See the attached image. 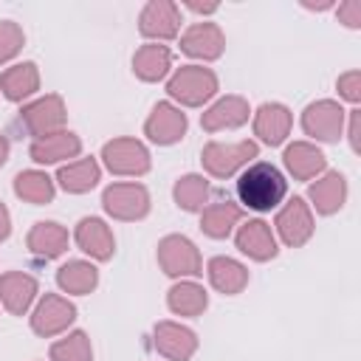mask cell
<instances>
[{
	"label": "cell",
	"mask_w": 361,
	"mask_h": 361,
	"mask_svg": "<svg viewBox=\"0 0 361 361\" xmlns=\"http://www.w3.org/2000/svg\"><path fill=\"white\" fill-rule=\"evenodd\" d=\"M347 138L353 152H361V110H350V127H347Z\"/></svg>",
	"instance_id": "37"
},
{
	"label": "cell",
	"mask_w": 361,
	"mask_h": 361,
	"mask_svg": "<svg viewBox=\"0 0 361 361\" xmlns=\"http://www.w3.org/2000/svg\"><path fill=\"white\" fill-rule=\"evenodd\" d=\"M152 344L169 361H189L197 350V336L178 322H158L152 333Z\"/></svg>",
	"instance_id": "13"
},
{
	"label": "cell",
	"mask_w": 361,
	"mask_h": 361,
	"mask_svg": "<svg viewBox=\"0 0 361 361\" xmlns=\"http://www.w3.org/2000/svg\"><path fill=\"white\" fill-rule=\"evenodd\" d=\"M51 361H93V347L87 333L73 330L51 344Z\"/></svg>",
	"instance_id": "33"
},
{
	"label": "cell",
	"mask_w": 361,
	"mask_h": 361,
	"mask_svg": "<svg viewBox=\"0 0 361 361\" xmlns=\"http://www.w3.org/2000/svg\"><path fill=\"white\" fill-rule=\"evenodd\" d=\"M54 180L39 172V169H25L14 178V195L25 203H34V206H45L54 200Z\"/></svg>",
	"instance_id": "31"
},
{
	"label": "cell",
	"mask_w": 361,
	"mask_h": 361,
	"mask_svg": "<svg viewBox=\"0 0 361 361\" xmlns=\"http://www.w3.org/2000/svg\"><path fill=\"white\" fill-rule=\"evenodd\" d=\"M344 107L333 99H319L313 104L305 107L302 113V130L316 138V141H324V144H333L341 138V130H344Z\"/></svg>",
	"instance_id": "8"
},
{
	"label": "cell",
	"mask_w": 361,
	"mask_h": 361,
	"mask_svg": "<svg viewBox=\"0 0 361 361\" xmlns=\"http://www.w3.org/2000/svg\"><path fill=\"white\" fill-rule=\"evenodd\" d=\"M178 28H180V11L172 0H149L138 14V31L147 39L155 42L172 39L178 37Z\"/></svg>",
	"instance_id": "11"
},
{
	"label": "cell",
	"mask_w": 361,
	"mask_h": 361,
	"mask_svg": "<svg viewBox=\"0 0 361 361\" xmlns=\"http://www.w3.org/2000/svg\"><path fill=\"white\" fill-rule=\"evenodd\" d=\"M226 48V37L220 31V25L214 23H195L183 31L180 37V51L195 56V59H217Z\"/></svg>",
	"instance_id": "15"
},
{
	"label": "cell",
	"mask_w": 361,
	"mask_h": 361,
	"mask_svg": "<svg viewBox=\"0 0 361 361\" xmlns=\"http://www.w3.org/2000/svg\"><path fill=\"white\" fill-rule=\"evenodd\" d=\"M172 68V51L161 42H147L133 54V73L141 82H158Z\"/></svg>",
	"instance_id": "24"
},
{
	"label": "cell",
	"mask_w": 361,
	"mask_h": 361,
	"mask_svg": "<svg viewBox=\"0 0 361 361\" xmlns=\"http://www.w3.org/2000/svg\"><path fill=\"white\" fill-rule=\"evenodd\" d=\"M73 237H76V245L85 254H90L93 259H99V262L110 259L113 251H116V237H113L110 226L104 220H99V217H82Z\"/></svg>",
	"instance_id": "18"
},
{
	"label": "cell",
	"mask_w": 361,
	"mask_h": 361,
	"mask_svg": "<svg viewBox=\"0 0 361 361\" xmlns=\"http://www.w3.org/2000/svg\"><path fill=\"white\" fill-rule=\"evenodd\" d=\"M65 118H68V113H65L62 96L48 93V96H42V99H34L31 104H25V107L17 113V127L25 130V133L37 141V138H45V135H51V133L65 130Z\"/></svg>",
	"instance_id": "3"
},
{
	"label": "cell",
	"mask_w": 361,
	"mask_h": 361,
	"mask_svg": "<svg viewBox=\"0 0 361 361\" xmlns=\"http://www.w3.org/2000/svg\"><path fill=\"white\" fill-rule=\"evenodd\" d=\"M102 161L113 175L138 178L149 172V149L138 138H113L102 147Z\"/></svg>",
	"instance_id": "6"
},
{
	"label": "cell",
	"mask_w": 361,
	"mask_h": 361,
	"mask_svg": "<svg viewBox=\"0 0 361 361\" xmlns=\"http://www.w3.org/2000/svg\"><path fill=\"white\" fill-rule=\"evenodd\" d=\"M166 93L183 107H200L217 93V76L203 65H183L166 82Z\"/></svg>",
	"instance_id": "2"
},
{
	"label": "cell",
	"mask_w": 361,
	"mask_h": 361,
	"mask_svg": "<svg viewBox=\"0 0 361 361\" xmlns=\"http://www.w3.org/2000/svg\"><path fill=\"white\" fill-rule=\"evenodd\" d=\"M209 195H212V186L203 175H183L172 189V197L183 212H203L209 203Z\"/></svg>",
	"instance_id": "32"
},
{
	"label": "cell",
	"mask_w": 361,
	"mask_h": 361,
	"mask_svg": "<svg viewBox=\"0 0 361 361\" xmlns=\"http://www.w3.org/2000/svg\"><path fill=\"white\" fill-rule=\"evenodd\" d=\"M186 8L195 11V14H212V11H217L214 3H206V6H200V3H186Z\"/></svg>",
	"instance_id": "39"
},
{
	"label": "cell",
	"mask_w": 361,
	"mask_h": 361,
	"mask_svg": "<svg viewBox=\"0 0 361 361\" xmlns=\"http://www.w3.org/2000/svg\"><path fill=\"white\" fill-rule=\"evenodd\" d=\"M79 149H82L79 135L71 133V130H59V133H51V135H45V138L31 141L28 155H31L37 164H59V161L76 158Z\"/></svg>",
	"instance_id": "21"
},
{
	"label": "cell",
	"mask_w": 361,
	"mask_h": 361,
	"mask_svg": "<svg viewBox=\"0 0 361 361\" xmlns=\"http://www.w3.org/2000/svg\"><path fill=\"white\" fill-rule=\"evenodd\" d=\"M158 265L166 276H197L203 274V259L195 243L183 234H166L158 243Z\"/></svg>",
	"instance_id": "4"
},
{
	"label": "cell",
	"mask_w": 361,
	"mask_h": 361,
	"mask_svg": "<svg viewBox=\"0 0 361 361\" xmlns=\"http://www.w3.org/2000/svg\"><path fill=\"white\" fill-rule=\"evenodd\" d=\"M336 87H338V93L347 99V102H361V71H347V73H341L338 79H336Z\"/></svg>",
	"instance_id": "35"
},
{
	"label": "cell",
	"mask_w": 361,
	"mask_h": 361,
	"mask_svg": "<svg viewBox=\"0 0 361 361\" xmlns=\"http://www.w3.org/2000/svg\"><path fill=\"white\" fill-rule=\"evenodd\" d=\"M307 195L319 214H336L347 200V178L341 172H324L316 183H310Z\"/></svg>",
	"instance_id": "23"
},
{
	"label": "cell",
	"mask_w": 361,
	"mask_h": 361,
	"mask_svg": "<svg viewBox=\"0 0 361 361\" xmlns=\"http://www.w3.org/2000/svg\"><path fill=\"white\" fill-rule=\"evenodd\" d=\"M288 192V180L285 175L274 166V164H251L248 169L240 172L237 178V197L245 209H254V212H271L282 203Z\"/></svg>",
	"instance_id": "1"
},
{
	"label": "cell",
	"mask_w": 361,
	"mask_h": 361,
	"mask_svg": "<svg viewBox=\"0 0 361 361\" xmlns=\"http://www.w3.org/2000/svg\"><path fill=\"white\" fill-rule=\"evenodd\" d=\"M251 158H257V144L254 141H237V144H223V141H209L200 152L203 169L214 178H231L240 166H245Z\"/></svg>",
	"instance_id": "7"
},
{
	"label": "cell",
	"mask_w": 361,
	"mask_h": 361,
	"mask_svg": "<svg viewBox=\"0 0 361 361\" xmlns=\"http://www.w3.org/2000/svg\"><path fill=\"white\" fill-rule=\"evenodd\" d=\"M25 245L39 259H56L68 251V228L54 223V220H39V223L31 226V231L25 237Z\"/></svg>",
	"instance_id": "20"
},
{
	"label": "cell",
	"mask_w": 361,
	"mask_h": 361,
	"mask_svg": "<svg viewBox=\"0 0 361 361\" xmlns=\"http://www.w3.org/2000/svg\"><path fill=\"white\" fill-rule=\"evenodd\" d=\"M274 226H276V234L282 237L285 245L299 248V245H305L313 237V212H310V206L302 197H290L279 209Z\"/></svg>",
	"instance_id": "10"
},
{
	"label": "cell",
	"mask_w": 361,
	"mask_h": 361,
	"mask_svg": "<svg viewBox=\"0 0 361 361\" xmlns=\"http://www.w3.org/2000/svg\"><path fill=\"white\" fill-rule=\"evenodd\" d=\"M73 319H76L73 302H68L59 293H45L31 313V330L42 338H51V336L65 333L73 324Z\"/></svg>",
	"instance_id": "9"
},
{
	"label": "cell",
	"mask_w": 361,
	"mask_h": 361,
	"mask_svg": "<svg viewBox=\"0 0 361 361\" xmlns=\"http://www.w3.org/2000/svg\"><path fill=\"white\" fill-rule=\"evenodd\" d=\"M0 90L8 102H23L39 90V71L34 62H17L0 73Z\"/></svg>",
	"instance_id": "25"
},
{
	"label": "cell",
	"mask_w": 361,
	"mask_h": 361,
	"mask_svg": "<svg viewBox=\"0 0 361 361\" xmlns=\"http://www.w3.org/2000/svg\"><path fill=\"white\" fill-rule=\"evenodd\" d=\"M102 206L113 220H141L149 214V192L147 186L130 183H110L102 192Z\"/></svg>",
	"instance_id": "5"
},
{
	"label": "cell",
	"mask_w": 361,
	"mask_h": 361,
	"mask_svg": "<svg viewBox=\"0 0 361 361\" xmlns=\"http://www.w3.org/2000/svg\"><path fill=\"white\" fill-rule=\"evenodd\" d=\"M234 240H237V248L245 257L257 259V262H268L279 251L276 248V237H274V231H271V226L265 220H248V223H243Z\"/></svg>",
	"instance_id": "19"
},
{
	"label": "cell",
	"mask_w": 361,
	"mask_h": 361,
	"mask_svg": "<svg viewBox=\"0 0 361 361\" xmlns=\"http://www.w3.org/2000/svg\"><path fill=\"white\" fill-rule=\"evenodd\" d=\"M240 217H243V209H240L237 203H231V200H217V203H209V206L203 209V214H200V228H203V234L212 237V240H226V237L234 231V226L240 223Z\"/></svg>",
	"instance_id": "27"
},
{
	"label": "cell",
	"mask_w": 361,
	"mask_h": 361,
	"mask_svg": "<svg viewBox=\"0 0 361 361\" xmlns=\"http://www.w3.org/2000/svg\"><path fill=\"white\" fill-rule=\"evenodd\" d=\"M282 158H285L288 172L296 180H310V178L322 175L324 166H327L324 152L316 144H310V141H293V144H288V149H285Z\"/></svg>",
	"instance_id": "22"
},
{
	"label": "cell",
	"mask_w": 361,
	"mask_h": 361,
	"mask_svg": "<svg viewBox=\"0 0 361 361\" xmlns=\"http://www.w3.org/2000/svg\"><path fill=\"white\" fill-rule=\"evenodd\" d=\"M166 305L175 316H200L209 305V293L197 282H178L169 288Z\"/></svg>",
	"instance_id": "30"
},
{
	"label": "cell",
	"mask_w": 361,
	"mask_h": 361,
	"mask_svg": "<svg viewBox=\"0 0 361 361\" xmlns=\"http://www.w3.org/2000/svg\"><path fill=\"white\" fill-rule=\"evenodd\" d=\"M8 234H11V214H8V209L0 203V243L8 240Z\"/></svg>",
	"instance_id": "38"
},
{
	"label": "cell",
	"mask_w": 361,
	"mask_h": 361,
	"mask_svg": "<svg viewBox=\"0 0 361 361\" xmlns=\"http://www.w3.org/2000/svg\"><path fill=\"white\" fill-rule=\"evenodd\" d=\"M206 274H209L212 288L226 296H234L248 285V268L231 257H212Z\"/></svg>",
	"instance_id": "26"
},
{
	"label": "cell",
	"mask_w": 361,
	"mask_h": 361,
	"mask_svg": "<svg viewBox=\"0 0 361 361\" xmlns=\"http://www.w3.org/2000/svg\"><path fill=\"white\" fill-rule=\"evenodd\" d=\"M23 42H25L23 28L14 20H0V65L8 62L11 56H17Z\"/></svg>",
	"instance_id": "34"
},
{
	"label": "cell",
	"mask_w": 361,
	"mask_h": 361,
	"mask_svg": "<svg viewBox=\"0 0 361 361\" xmlns=\"http://www.w3.org/2000/svg\"><path fill=\"white\" fill-rule=\"evenodd\" d=\"M99 175H102V169H99L96 158H79V161H71V164L59 166L56 180L65 192L82 195V192H90L99 183Z\"/></svg>",
	"instance_id": "28"
},
{
	"label": "cell",
	"mask_w": 361,
	"mask_h": 361,
	"mask_svg": "<svg viewBox=\"0 0 361 361\" xmlns=\"http://www.w3.org/2000/svg\"><path fill=\"white\" fill-rule=\"evenodd\" d=\"M56 285L65 293L85 296L99 285V271H96V265H90L85 259H71L56 271Z\"/></svg>",
	"instance_id": "29"
},
{
	"label": "cell",
	"mask_w": 361,
	"mask_h": 361,
	"mask_svg": "<svg viewBox=\"0 0 361 361\" xmlns=\"http://www.w3.org/2000/svg\"><path fill=\"white\" fill-rule=\"evenodd\" d=\"M37 279L25 271H6L0 274V305L11 313V316H23L31 302L37 299Z\"/></svg>",
	"instance_id": "14"
},
{
	"label": "cell",
	"mask_w": 361,
	"mask_h": 361,
	"mask_svg": "<svg viewBox=\"0 0 361 361\" xmlns=\"http://www.w3.org/2000/svg\"><path fill=\"white\" fill-rule=\"evenodd\" d=\"M248 102L243 96H223L217 99L203 116H200V127L206 133H220V130H234L243 127L248 121Z\"/></svg>",
	"instance_id": "17"
},
{
	"label": "cell",
	"mask_w": 361,
	"mask_h": 361,
	"mask_svg": "<svg viewBox=\"0 0 361 361\" xmlns=\"http://www.w3.org/2000/svg\"><path fill=\"white\" fill-rule=\"evenodd\" d=\"M290 124H293V116L285 104L279 102H265L257 113H254V135L259 141H265L268 147H276L288 138L290 133Z\"/></svg>",
	"instance_id": "16"
},
{
	"label": "cell",
	"mask_w": 361,
	"mask_h": 361,
	"mask_svg": "<svg viewBox=\"0 0 361 361\" xmlns=\"http://www.w3.org/2000/svg\"><path fill=\"white\" fill-rule=\"evenodd\" d=\"M186 113L169 102H158L149 113V118L144 121V135L158 144V147H169L175 141H180L186 135Z\"/></svg>",
	"instance_id": "12"
},
{
	"label": "cell",
	"mask_w": 361,
	"mask_h": 361,
	"mask_svg": "<svg viewBox=\"0 0 361 361\" xmlns=\"http://www.w3.org/2000/svg\"><path fill=\"white\" fill-rule=\"evenodd\" d=\"M8 161V138L0 133V166Z\"/></svg>",
	"instance_id": "40"
},
{
	"label": "cell",
	"mask_w": 361,
	"mask_h": 361,
	"mask_svg": "<svg viewBox=\"0 0 361 361\" xmlns=\"http://www.w3.org/2000/svg\"><path fill=\"white\" fill-rule=\"evenodd\" d=\"M338 20L347 25V28H361V3L358 0H347L338 6Z\"/></svg>",
	"instance_id": "36"
}]
</instances>
